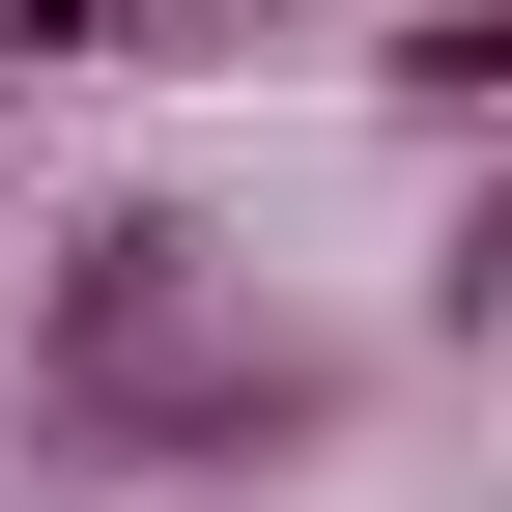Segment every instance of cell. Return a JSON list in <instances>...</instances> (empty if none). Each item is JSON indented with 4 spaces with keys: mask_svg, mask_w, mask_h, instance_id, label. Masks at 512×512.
<instances>
[{
    "mask_svg": "<svg viewBox=\"0 0 512 512\" xmlns=\"http://www.w3.org/2000/svg\"><path fill=\"white\" fill-rule=\"evenodd\" d=\"M228 0H0V57H200Z\"/></svg>",
    "mask_w": 512,
    "mask_h": 512,
    "instance_id": "cell-1",
    "label": "cell"
}]
</instances>
